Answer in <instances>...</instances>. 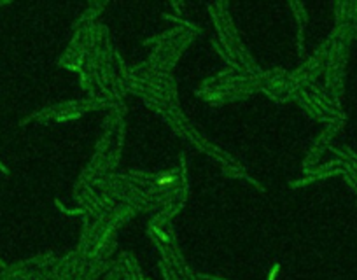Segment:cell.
Returning <instances> with one entry per match:
<instances>
[{"mask_svg": "<svg viewBox=\"0 0 357 280\" xmlns=\"http://www.w3.org/2000/svg\"><path fill=\"white\" fill-rule=\"evenodd\" d=\"M172 180H174L172 177H161V179H159V184H170Z\"/></svg>", "mask_w": 357, "mask_h": 280, "instance_id": "6da1fadb", "label": "cell"}]
</instances>
